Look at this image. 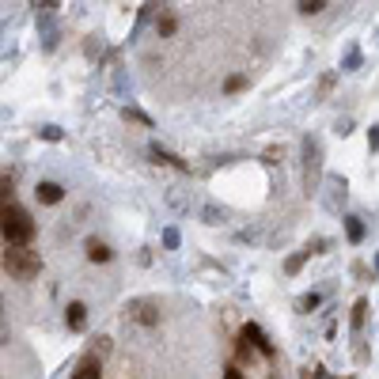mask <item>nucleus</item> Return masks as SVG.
Here are the masks:
<instances>
[{
  "label": "nucleus",
  "mask_w": 379,
  "mask_h": 379,
  "mask_svg": "<svg viewBox=\"0 0 379 379\" xmlns=\"http://www.w3.org/2000/svg\"><path fill=\"white\" fill-rule=\"evenodd\" d=\"M39 137H42V141H61L64 133H61L57 125H42V129H39Z\"/></svg>",
  "instance_id": "obj_23"
},
{
  "label": "nucleus",
  "mask_w": 379,
  "mask_h": 379,
  "mask_svg": "<svg viewBox=\"0 0 379 379\" xmlns=\"http://www.w3.org/2000/svg\"><path fill=\"white\" fill-rule=\"evenodd\" d=\"M34 198H39L42 205H61V201H64V186H61V182H53V179H46V182L34 186Z\"/></svg>",
  "instance_id": "obj_5"
},
{
  "label": "nucleus",
  "mask_w": 379,
  "mask_h": 379,
  "mask_svg": "<svg viewBox=\"0 0 379 379\" xmlns=\"http://www.w3.org/2000/svg\"><path fill=\"white\" fill-rule=\"evenodd\" d=\"M110 349H114V345H110V338H95V341H91V349H88V353L103 360V357H110Z\"/></svg>",
  "instance_id": "obj_16"
},
{
  "label": "nucleus",
  "mask_w": 379,
  "mask_h": 379,
  "mask_svg": "<svg viewBox=\"0 0 379 379\" xmlns=\"http://www.w3.org/2000/svg\"><path fill=\"white\" fill-rule=\"evenodd\" d=\"M57 4H61V0H31V8H34V12H39V15H50L53 8H57Z\"/></svg>",
  "instance_id": "obj_22"
},
{
  "label": "nucleus",
  "mask_w": 379,
  "mask_h": 379,
  "mask_svg": "<svg viewBox=\"0 0 379 379\" xmlns=\"http://www.w3.org/2000/svg\"><path fill=\"white\" fill-rule=\"evenodd\" d=\"M243 341H251V345H254V349H258V353H262L266 360H273V357H277V349H273V341H270V338H266V334H262V330H258V326H254V322H247V326H243Z\"/></svg>",
  "instance_id": "obj_4"
},
{
  "label": "nucleus",
  "mask_w": 379,
  "mask_h": 379,
  "mask_svg": "<svg viewBox=\"0 0 379 379\" xmlns=\"http://www.w3.org/2000/svg\"><path fill=\"white\" fill-rule=\"evenodd\" d=\"M34 232H39V228H34V220H31L27 209H20V205L0 209V235H4L8 247H31Z\"/></svg>",
  "instance_id": "obj_1"
},
{
  "label": "nucleus",
  "mask_w": 379,
  "mask_h": 379,
  "mask_svg": "<svg viewBox=\"0 0 379 379\" xmlns=\"http://www.w3.org/2000/svg\"><path fill=\"white\" fill-rule=\"evenodd\" d=\"M364 235H368L364 220H360V216H345V239H349V243H364Z\"/></svg>",
  "instance_id": "obj_10"
},
{
  "label": "nucleus",
  "mask_w": 379,
  "mask_h": 379,
  "mask_svg": "<svg viewBox=\"0 0 379 379\" xmlns=\"http://www.w3.org/2000/svg\"><path fill=\"white\" fill-rule=\"evenodd\" d=\"M125 319L141 322V326H160V303L156 300H129L125 303Z\"/></svg>",
  "instance_id": "obj_3"
},
{
  "label": "nucleus",
  "mask_w": 379,
  "mask_h": 379,
  "mask_svg": "<svg viewBox=\"0 0 379 379\" xmlns=\"http://www.w3.org/2000/svg\"><path fill=\"white\" fill-rule=\"evenodd\" d=\"M368 148H372V152H379V125L368 129Z\"/></svg>",
  "instance_id": "obj_24"
},
{
  "label": "nucleus",
  "mask_w": 379,
  "mask_h": 379,
  "mask_svg": "<svg viewBox=\"0 0 379 379\" xmlns=\"http://www.w3.org/2000/svg\"><path fill=\"white\" fill-rule=\"evenodd\" d=\"M64 322H69V330H76V334H80V330H88V308L80 300H72L69 308H64Z\"/></svg>",
  "instance_id": "obj_8"
},
{
  "label": "nucleus",
  "mask_w": 379,
  "mask_h": 379,
  "mask_svg": "<svg viewBox=\"0 0 379 379\" xmlns=\"http://www.w3.org/2000/svg\"><path fill=\"white\" fill-rule=\"evenodd\" d=\"M179 243H182L179 228H167V232H163V247H167V251H179Z\"/></svg>",
  "instance_id": "obj_20"
},
{
  "label": "nucleus",
  "mask_w": 379,
  "mask_h": 379,
  "mask_svg": "<svg viewBox=\"0 0 379 379\" xmlns=\"http://www.w3.org/2000/svg\"><path fill=\"white\" fill-rule=\"evenodd\" d=\"M84 251H88L91 262H110V258H114V251H110V247L103 243V239H95V235H91L88 243H84Z\"/></svg>",
  "instance_id": "obj_9"
},
{
  "label": "nucleus",
  "mask_w": 379,
  "mask_h": 379,
  "mask_svg": "<svg viewBox=\"0 0 379 379\" xmlns=\"http://www.w3.org/2000/svg\"><path fill=\"white\" fill-rule=\"evenodd\" d=\"M72 379H103V360L84 353V360L76 364V372H72Z\"/></svg>",
  "instance_id": "obj_7"
},
{
  "label": "nucleus",
  "mask_w": 379,
  "mask_h": 379,
  "mask_svg": "<svg viewBox=\"0 0 379 379\" xmlns=\"http://www.w3.org/2000/svg\"><path fill=\"white\" fill-rule=\"evenodd\" d=\"M224 379H247V375H243V368L228 364V368H224Z\"/></svg>",
  "instance_id": "obj_25"
},
{
  "label": "nucleus",
  "mask_w": 379,
  "mask_h": 379,
  "mask_svg": "<svg viewBox=\"0 0 379 379\" xmlns=\"http://www.w3.org/2000/svg\"><path fill=\"white\" fill-rule=\"evenodd\" d=\"M4 270L12 281H34L42 273V258L31 247H8L4 251Z\"/></svg>",
  "instance_id": "obj_2"
},
{
  "label": "nucleus",
  "mask_w": 379,
  "mask_h": 379,
  "mask_svg": "<svg viewBox=\"0 0 379 379\" xmlns=\"http://www.w3.org/2000/svg\"><path fill=\"white\" fill-rule=\"evenodd\" d=\"M322 303V296L319 292H308V296H300V300H296V311H303V315H311V311H315Z\"/></svg>",
  "instance_id": "obj_13"
},
{
  "label": "nucleus",
  "mask_w": 379,
  "mask_h": 379,
  "mask_svg": "<svg viewBox=\"0 0 379 379\" xmlns=\"http://www.w3.org/2000/svg\"><path fill=\"white\" fill-rule=\"evenodd\" d=\"M174 31H179V15H174V12H163L160 20H156V34H160V39H171Z\"/></svg>",
  "instance_id": "obj_11"
},
{
  "label": "nucleus",
  "mask_w": 379,
  "mask_h": 379,
  "mask_svg": "<svg viewBox=\"0 0 379 379\" xmlns=\"http://www.w3.org/2000/svg\"><path fill=\"white\" fill-rule=\"evenodd\" d=\"M303 379H326V372H322V368H308V372H303Z\"/></svg>",
  "instance_id": "obj_26"
},
{
  "label": "nucleus",
  "mask_w": 379,
  "mask_h": 379,
  "mask_svg": "<svg viewBox=\"0 0 379 379\" xmlns=\"http://www.w3.org/2000/svg\"><path fill=\"white\" fill-rule=\"evenodd\" d=\"M148 156H152V163H163V167H174V171L190 174V163H186V160H179L174 152H167V148H160V144L148 148Z\"/></svg>",
  "instance_id": "obj_6"
},
{
  "label": "nucleus",
  "mask_w": 379,
  "mask_h": 379,
  "mask_svg": "<svg viewBox=\"0 0 379 379\" xmlns=\"http://www.w3.org/2000/svg\"><path fill=\"white\" fill-rule=\"evenodd\" d=\"M12 190H15L12 174H0V209H4V205H12Z\"/></svg>",
  "instance_id": "obj_14"
},
{
  "label": "nucleus",
  "mask_w": 379,
  "mask_h": 379,
  "mask_svg": "<svg viewBox=\"0 0 379 379\" xmlns=\"http://www.w3.org/2000/svg\"><path fill=\"white\" fill-rule=\"evenodd\" d=\"M247 88H251V80H247L243 72H235V76L224 80V91H228V95H239V91H247Z\"/></svg>",
  "instance_id": "obj_12"
},
{
  "label": "nucleus",
  "mask_w": 379,
  "mask_h": 379,
  "mask_svg": "<svg viewBox=\"0 0 379 379\" xmlns=\"http://www.w3.org/2000/svg\"><path fill=\"white\" fill-rule=\"evenodd\" d=\"M296 8H300L303 15H319L322 8H326V0H296Z\"/></svg>",
  "instance_id": "obj_17"
},
{
  "label": "nucleus",
  "mask_w": 379,
  "mask_h": 379,
  "mask_svg": "<svg viewBox=\"0 0 379 379\" xmlns=\"http://www.w3.org/2000/svg\"><path fill=\"white\" fill-rule=\"evenodd\" d=\"M375 270H379V258H375Z\"/></svg>",
  "instance_id": "obj_27"
},
{
  "label": "nucleus",
  "mask_w": 379,
  "mask_h": 379,
  "mask_svg": "<svg viewBox=\"0 0 379 379\" xmlns=\"http://www.w3.org/2000/svg\"><path fill=\"white\" fill-rule=\"evenodd\" d=\"M311 258V251H300V254H292L289 262H284V273H300V266Z\"/></svg>",
  "instance_id": "obj_18"
},
{
  "label": "nucleus",
  "mask_w": 379,
  "mask_h": 379,
  "mask_svg": "<svg viewBox=\"0 0 379 379\" xmlns=\"http://www.w3.org/2000/svg\"><path fill=\"white\" fill-rule=\"evenodd\" d=\"M357 64H360V50H357V46H349V53H345V61H341V69H345V72H353Z\"/></svg>",
  "instance_id": "obj_21"
},
{
  "label": "nucleus",
  "mask_w": 379,
  "mask_h": 379,
  "mask_svg": "<svg viewBox=\"0 0 379 379\" xmlns=\"http://www.w3.org/2000/svg\"><path fill=\"white\" fill-rule=\"evenodd\" d=\"M122 118H125V122H141V125H152V118H148V114H141V110H133V106H125V110H122Z\"/></svg>",
  "instance_id": "obj_19"
},
{
  "label": "nucleus",
  "mask_w": 379,
  "mask_h": 379,
  "mask_svg": "<svg viewBox=\"0 0 379 379\" xmlns=\"http://www.w3.org/2000/svg\"><path fill=\"white\" fill-rule=\"evenodd\" d=\"M364 319H368V300H357V308H353V334L364 330Z\"/></svg>",
  "instance_id": "obj_15"
}]
</instances>
